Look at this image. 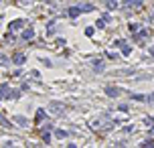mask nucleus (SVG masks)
<instances>
[{
    "instance_id": "1",
    "label": "nucleus",
    "mask_w": 154,
    "mask_h": 148,
    "mask_svg": "<svg viewBox=\"0 0 154 148\" xmlns=\"http://www.w3.org/2000/svg\"><path fill=\"white\" fill-rule=\"evenodd\" d=\"M63 110H65V106H63V103H59V102H53L51 106H49V112H51L53 116H59Z\"/></svg>"
},
{
    "instance_id": "2",
    "label": "nucleus",
    "mask_w": 154,
    "mask_h": 148,
    "mask_svg": "<svg viewBox=\"0 0 154 148\" xmlns=\"http://www.w3.org/2000/svg\"><path fill=\"white\" fill-rule=\"evenodd\" d=\"M12 61H14L16 65H22V63L26 61V55H24V53H16V55L12 57Z\"/></svg>"
},
{
    "instance_id": "3",
    "label": "nucleus",
    "mask_w": 154,
    "mask_h": 148,
    "mask_svg": "<svg viewBox=\"0 0 154 148\" xmlns=\"http://www.w3.org/2000/svg\"><path fill=\"white\" fill-rule=\"evenodd\" d=\"M22 26H24V21H21V18H18V21H12L10 23V31H18V29H22Z\"/></svg>"
},
{
    "instance_id": "4",
    "label": "nucleus",
    "mask_w": 154,
    "mask_h": 148,
    "mask_svg": "<svg viewBox=\"0 0 154 148\" xmlns=\"http://www.w3.org/2000/svg\"><path fill=\"white\" fill-rule=\"evenodd\" d=\"M106 93H108L110 97H118V95H120V89H118V87H106Z\"/></svg>"
},
{
    "instance_id": "5",
    "label": "nucleus",
    "mask_w": 154,
    "mask_h": 148,
    "mask_svg": "<svg viewBox=\"0 0 154 148\" xmlns=\"http://www.w3.org/2000/svg\"><path fill=\"white\" fill-rule=\"evenodd\" d=\"M120 47H122V55H124V57H128V55L132 53V49H130V47L126 45V41H122V43H120Z\"/></svg>"
},
{
    "instance_id": "6",
    "label": "nucleus",
    "mask_w": 154,
    "mask_h": 148,
    "mask_svg": "<svg viewBox=\"0 0 154 148\" xmlns=\"http://www.w3.org/2000/svg\"><path fill=\"white\" fill-rule=\"evenodd\" d=\"M33 37H34V29H26V31L22 33V39H24V41H31Z\"/></svg>"
},
{
    "instance_id": "7",
    "label": "nucleus",
    "mask_w": 154,
    "mask_h": 148,
    "mask_svg": "<svg viewBox=\"0 0 154 148\" xmlns=\"http://www.w3.org/2000/svg\"><path fill=\"white\" fill-rule=\"evenodd\" d=\"M67 14H69L71 18H75V16H79V14H81V8H79V6H73V8H69V12H67Z\"/></svg>"
},
{
    "instance_id": "8",
    "label": "nucleus",
    "mask_w": 154,
    "mask_h": 148,
    "mask_svg": "<svg viewBox=\"0 0 154 148\" xmlns=\"http://www.w3.org/2000/svg\"><path fill=\"white\" fill-rule=\"evenodd\" d=\"M93 69H95L98 73H101V71H103V61H99V59H95V61H93Z\"/></svg>"
},
{
    "instance_id": "9",
    "label": "nucleus",
    "mask_w": 154,
    "mask_h": 148,
    "mask_svg": "<svg viewBox=\"0 0 154 148\" xmlns=\"http://www.w3.org/2000/svg\"><path fill=\"white\" fill-rule=\"evenodd\" d=\"M55 136L63 140V138H67V136H69V132H67V130H63V128H59V130H55Z\"/></svg>"
},
{
    "instance_id": "10",
    "label": "nucleus",
    "mask_w": 154,
    "mask_h": 148,
    "mask_svg": "<svg viewBox=\"0 0 154 148\" xmlns=\"http://www.w3.org/2000/svg\"><path fill=\"white\" fill-rule=\"evenodd\" d=\"M45 114H47L45 110H37V122H43L45 118H47V116H45Z\"/></svg>"
},
{
    "instance_id": "11",
    "label": "nucleus",
    "mask_w": 154,
    "mask_h": 148,
    "mask_svg": "<svg viewBox=\"0 0 154 148\" xmlns=\"http://www.w3.org/2000/svg\"><path fill=\"white\" fill-rule=\"evenodd\" d=\"M49 132H51V128H45L43 130V140L45 142H51V134H49Z\"/></svg>"
},
{
    "instance_id": "12",
    "label": "nucleus",
    "mask_w": 154,
    "mask_h": 148,
    "mask_svg": "<svg viewBox=\"0 0 154 148\" xmlns=\"http://www.w3.org/2000/svg\"><path fill=\"white\" fill-rule=\"evenodd\" d=\"M14 120H16V124H21V126H26V124H29V120H26V118H22V116H16Z\"/></svg>"
},
{
    "instance_id": "13",
    "label": "nucleus",
    "mask_w": 154,
    "mask_h": 148,
    "mask_svg": "<svg viewBox=\"0 0 154 148\" xmlns=\"http://www.w3.org/2000/svg\"><path fill=\"white\" fill-rule=\"evenodd\" d=\"M0 124L4 126V128H10V122H8V120H6V118H4L2 114H0Z\"/></svg>"
},
{
    "instance_id": "14",
    "label": "nucleus",
    "mask_w": 154,
    "mask_h": 148,
    "mask_svg": "<svg viewBox=\"0 0 154 148\" xmlns=\"http://www.w3.org/2000/svg\"><path fill=\"white\" fill-rule=\"evenodd\" d=\"M106 23H108L106 18H103V21H95V26H98V29H103V26H106Z\"/></svg>"
},
{
    "instance_id": "15",
    "label": "nucleus",
    "mask_w": 154,
    "mask_h": 148,
    "mask_svg": "<svg viewBox=\"0 0 154 148\" xmlns=\"http://www.w3.org/2000/svg\"><path fill=\"white\" fill-rule=\"evenodd\" d=\"M0 65H8V59H6V55H2V53H0Z\"/></svg>"
},
{
    "instance_id": "16",
    "label": "nucleus",
    "mask_w": 154,
    "mask_h": 148,
    "mask_svg": "<svg viewBox=\"0 0 154 148\" xmlns=\"http://www.w3.org/2000/svg\"><path fill=\"white\" fill-rule=\"evenodd\" d=\"M108 8H118V2L116 0H108Z\"/></svg>"
},
{
    "instance_id": "17",
    "label": "nucleus",
    "mask_w": 154,
    "mask_h": 148,
    "mask_svg": "<svg viewBox=\"0 0 154 148\" xmlns=\"http://www.w3.org/2000/svg\"><path fill=\"white\" fill-rule=\"evenodd\" d=\"M132 100H136V102H146V95H132Z\"/></svg>"
},
{
    "instance_id": "18",
    "label": "nucleus",
    "mask_w": 154,
    "mask_h": 148,
    "mask_svg": "<svg viewBox=\"0 0 154 148\" xmlns=\"http://www.w3.org/2000/svg\"><path fill=\"white\" fill-rule=\"evenodd\" d=\"M85 34H87V37H93V29H91V26H89V29H85Z\"/></svg>"
},
{
    "instance_id": "19",
    "label": "nucleus",
    "mask_w": 154,
    "mask_h": 148,
    "mask_svg": "<svg viewBox=\"0 0 154 148\" xmlns=\"http://www.w3.org/2000/svg\"><path fill=\"white\" fill-rule=\"evenodd\" d=\"M144 146H154V140H146V142H144Z\"/></svg>"
},
{
    "instance_id": "20",
    "label": "nucleus",
    "mask_w": 154,
    "mask_h": 148,
    "mask_svg": "<svg viewBox=\"0 0 154 148\" xmlns=\"http://www.w3.org/2000/svg\"><path fill=\"white\" fill-rule=\"evenodd\" d=\"M146 102H154V93H150V95H146Z\"/></svg>"
},
{
    "instance_id": "21",
    "label": "nucleus",
    "mask_w": 154,
    "mask_h": 148,
    "mask_svg": "<svg viewBox=\"0 0 154 148\" xmlns=\"http://www.w3.org/2000/svg\"><path fill=\"white\" fill-rule=\"evenodd\" d=\"M0 23H2V16H0Z\"/></svg>"
},
{
    "instance_id": "22",
    "label": "nucleus",
    "mask_w": 154,
    "mask_h": 148,
    "mask_svg": "<svg viewBox=\"0 0 154 148\" xmlns=\"http://www.w3.org/2000/svg\"><path fill=\"white\" fill-rule=\"evenodd\" d=\"M124 2H128V0H124Z\"/></svg>"
}]
</instances>
